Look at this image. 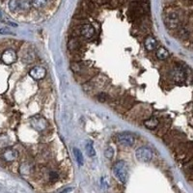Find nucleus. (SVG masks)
Returning <instances> with one entry per match:
<instances>
[{
    "label": "nucleus",
    "mask_w": 193,
    "mask_h": 193,
    "mask_svg": "<svg viewBox=\"0 0 193 193\" xmlns=\"http://www.w3.org/2000/svg\"><path fill=\"white\" fill-rule=\"evenodd\" d=\"M85 149H86V152H87V155L89 156H96V151L94 149V144H93L92 141H88L87 143H86Z\"/></svg>",
    "instance_id": "obj_16"
},
{
    "label": "nucleus",
    "mask_w": 193,
    "mask_h": 193,
    "mask_svg": "<svg viewBox=\"0 0 193 193\" xmlns=\"http://www.w3.org/2000/svg\"><path fill=\"white\" fill-rule=\"evenodd\" d=\"M95 28L92 24H83L80 27V35L85 39H91L95 35Z\"/></svg>",
    "instance_id": "obj_9"
},
{
    "label": "nucleus",
    "mask_w": 193,
    "mask_h": 193,
    "mask_svg": "<svg viewBox=\"0 0 193 193\" xmlns=\"http://www.w3.org/2000/svg\"><path fill=\"white\" fill-rule=\"evenodd\" d=\"M135 156L142 162H149L152 158V152L149 147H140L136 150Z\"/></svg>",
    "instance_id": "obj_3"
},
{
    "label": "nucleus",
    "mask_w": 193,
    "mask_h": 193,
    "mask_svg": "<svg viewBox=\"0 0 193 193\" xmlns=\"http://www.w3.org/2000/svg\"><path fill=\"white\" fill-rule=\"evenodd\" d=\"M74 155H75V159H76V161H77L78 165H79V166L83 165L84 160H83L82 152H81L80 151H79L77 148H75V149H74Z\"/></svg>",
    "instance_id": "obj_17"
},
{
    "label": "nucleus",
    "mask_w": 193,
    "mask_h": 193,
    "mask_svg": "<svg viewBox=\"0 0 193 193\" xmlns=\"http://www.w3.org/2000/svg\"><path fill=\"white\" fill-rule=\"evenodd\" d=\"M31 125L36 130L43 131L48 126V121L42 116H35L31 119Z\"/></svg>",
    "instance_id": "obj_5"
},
{
    "label": "nucleus",
    "mask_w": 193,
    "mask_h": 193,
    "mask_svg": "<svg viewBox=\"0 0 193 193\" xmlns=\"http://www.w3.org/2000/svg\"><path fill=\"white\" fill-rule=\"evenodd\" d=\"M144 45H145V48H147V50H149V51L154 50L156 48V45H157L156 40L154 37L149 36V37H147V38L145 39Z\"/></svg>",
    "instance_id": "obj_12"
},
{
    "label": "nucleus",
    "mask_w": 193,
    "mask_h": 193,
    "mask_svg": "<svg viewBox=\"0 0 193 193\" xmlns=\"http://www.w3.org/2000/svg\"><path fill=\"white\" fill-rule=\"evenodd\" d=\"M71 68L75 72H82L86 70V65L81 62H75L71 65Z\"/></svg>",
    "instance_id": "obj_15"
},
{
    "label": "nucleus",
    "mask_w": 193,
    "mask_h": 193,
    "mask_svg": "<svg viewBox=\"0 0 193 193\" xmlns=\"http://www.w3.org/2000/svg\"><path fill=\"white\" fill-rule=\"evenodd\" d=\"M23 60H24L25 63H31V62H33L35 60V53L33 52L32 50L27 51V53H26V54L24 55V57H23Z\"/></svg>",
    "instance_id": "obj_19"
},
{
    "label": "nucleus",
    "mask_w": 193,
    "mask_h": 193,
    "mask_svg": "<svg viewBox=\"0 0 193 193\" xmlns=\"http://www.w3.org/2000/svg\"><path fill=\"white\" fill-rule=\"evenodd\" d=\"M9 8L11 11H17L18 10V0H10L9 1Z\"/></svg>",
    "instance_id": "obj_21"
},
{
    "label": "nucleus",
    "mask_w": 193,
    "mask_h": 193,
    "mask_svg": "<svg viewBox=\"0 0 193 193\" xmlns=\"http://www.w3.org/2000/svg\"><path fill=\"white\" fill-rule=\"evenodd\" d=\"M113 172H114L115 177L119 179L122 183H125L128 179V167L126 164L123 160L117 161L113 166Z\"/></svg>",
    "instance_id": "obj_1"
},
{
    "label": "nucleus",
    "mask_w": 193,
    "mask_h": 193,
    "mask_svg": "<svg viewBox=\"0 0 193 193\" xmlns=\"http://www.w3.org/2000/svg\"><path fill=\"white\" fill-rule=\"evenodd\" d=\"M0 34L9 35V34H13V32L9 28H7V27H3V28H0Z\"/></svg>",
    "instance_id": "obj_23"
},
{
    "label": "nucleus",
    "mask_w": 193,
    "mask_h": 193,
    "mask_svg": "<svg viewBox=\"0 0 193 193\" xmlns=\"http://www.w3.org/2000/svg\"><path fill=\"white\" fill-rule=\"evenodd\" d=\"M159 125V121L158 119H156V117H151L149 119L144 120V125L149 129H156Z\"/></svg>",
    "instance_id": "obj_11"
},
{
    "label": "nucleus",
    "mask_w": 193,
    "mask_h": 193,
    "mask_svg": "<svg viewBox=\"0 0 193 193\" xmlns=\"http://www.w3.org/2000/svg\"><path fill=\"white\" fill-rule=\"evenodd\" d=\"M156 57L159 60H165L169 57V51L166 49L165 48H158L156 50Z\"/></svg>",
    "instance_id": "obj_14"
},
{
    "label": "nucleus",
    "mask_w": 193,
    "mask_h": 193,
    "mask_svg": "<svg viewBox=\"0 0 193 193\" xmlns=\"http://www.w3.org/2000/svg\"><path fill=\"white\" fill-rule=\"evenodd\" d=\"M165 24L168 28L174 29L179 25V17L176 13H170L165 17Z\"/></svg>",
    "instance_id": "obj_8"
},
{
    "label": "nucleus",
    "mask_w": 193,
    "mask_h": 193,
    "mask_svg": "<svg viewBox=\"0 0 193 193\" xmlns=\"http://www.w3.org/2000/svg\"><path fill=\"white\" fill-rule=\"evenodd\" d=\"M117 141L119 144L125 146V147H132L136 141V138L129 132H122L117 135Z\"/></svg>",
    "instance_id": "obj_2"
},
{
    "label": "nucleus",
    "mask_w": 193,
    "mask_h": 193,
    "mask_svg": "<svg viewBox=\"0 0 193 193\" xmlns=\"http://www.w3.org/2000/svg\"><path fill=\"white\" fill-rule=\"evenodd\" d=\"M17 53L13 49H6L1 55L2 62L6 65H11L13 63H15L17 61Z\"/></svg>",
    "instance_id": "obj_6"
},
{
    "label": "nucleus",
    "mask_w": 193,
    "mask_h": 193,
    "mask_svg": "<svg viewBox=\"0 0 193 193\" xmlns=\"http://www.w3.org/2000/svg\"><path fill=\"white\" fill-rule=\"evenodd\" d=\"M18 154L17 152L14 149H7L3 152V158L6 161H14L17 158Z\"/></svg>",
    "instance_id": "obj_10"
},
{
    "label": "nucleus",
    "mask_w": 193,
    "mask_h": 193,
    "mask_svg": "<svg viewBox=\"0 0 193 193\" xmlns=\"http://www.w3.org/2000/svg\"><path fill=\"white\" fill-rule=\"evenodd\" d=\"M46 75V71L44 68L40 67V66H36V67L32 68L29 71V75L35 79V80H41V79L44 78Z\"/></svg>",
    "instance_id": "obj_7"
},
{
    "label": "nucleus",
    "mask_w": 193,
    "mask_h": 193,
    "mask_svg": "<svg viewBox=\"0 0 193 193\" xmlns=\"http://www.w3.org/2000/svg\"><path fill=\"white\" fill-rule=\"evenodd\" d=\"M192 82H193V80H192Z\"/></svg>",
    "instance_id": "obj_26"
},
{
    "label": "nucleus",
    "mask_w": 193,
    "mask_h": 193,
    "mask_svg": "<svg viewBox=\"0 0 193 193\" xmlns=\"http://www.w3.org/2000/svg\"><path fill=\"white\" fill-rule=\"evenodd\" d=\"M48 0H32V5L34 8H43L46 5Z\"/></svg>",
    "instance_id": "obj_20"
},
{
    "label": "nucleus",
    "mask_w": 193,
    "mask_h": 193,
    "mask_svg": "<svg viewBox=\"0 0 193 193\" xmlns=\"http://www.w3.org/2000/svg\"><path fill=\"white\" fill-rule=\"evenodd\" d=\"M30 1L29 0H18V10L26 11L30 8Z\"/></svg>",
    "instance_id": "obj_18"
},
{
    "label": "nucleus",
    "mask_w": 193,
    "mask_h": 193,
    "mask_svg": "<svg viewBox=\"0 0 193 193\" xmlns=\"http://www.w3.org/2000/svg\"><path fill=\"white\" fill-rule=\"evenodd\" d=\"M49 179H50V181H57L58 179V174L56 172H50L49 173Z\"/></svg>",
    "instance_id": "obj_24"
},
{
    "label": "nucleus",
    "mask_w": 193,
    "mask_h": 193,
    "mask_svg": "<svg viewBox=\"0 0 193 193\" xmlns=\"http://www.w3.org/2000/svg\"><path fill=\"white\" fill-rule=\"evenodd\" d=\"M98 98V101H101V102H103L106 101V99H107V95H106V94H99Z\"/></svg>",
    "instance_id": "obj_25"
},
{
    "label": "nucleus",
    "mask_w": 193,
    "mask_h": 193,
    "mask_svg": "<svg viewBox=\"0 0 193 193\" xmlns=\"http://www.w3.org/2000/svg\"><path fill=\"white\" fill-rule=\"evenodd\" d=\"M68 46H69V49L71 51L76 52L82 48V44L79 41H77V40H71L68 44Z\"/></svg>",
    "instance_id": "obj_13"
},
{
    "label": "nucleus",
    "mask_w": 193,
    "mask_h": 193,
    "mask_svg": "<svg viewBox=\"0 0 193 193\" xmlns=\"http://www.w3.org/2000/svg\"><path fill=\"white\" fill-rule=\"evenodd\" d=\"M171 77L175 82L182 83L185 80L186 72H185V71L183 67L179 66V67H176L174 70L171 71Z\"/></svg>",
    "instance_id": "obj_4"
},
{
    "label": "nucleus",
    "mask_w": 193,
    "mask_h": 193,
    "mask_svg": "<svg viewBox=\"0 0 193 193\" xmlns=\"http://www.w3.org/2000/svg\"><path fill=\"white\" fill-rule=\"evenodd\" d=\"M104 155H105V156L107 157V158H111L113 156H114V150H113L111 147H108L107 149L105 150Z\"/></svg>",
    "instance_id": "obj_22"
}]
</instances>
